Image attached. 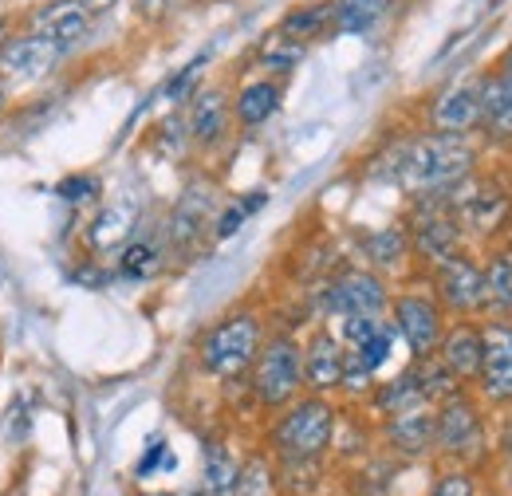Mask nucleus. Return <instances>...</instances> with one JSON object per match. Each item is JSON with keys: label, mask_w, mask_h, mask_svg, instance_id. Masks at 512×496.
<instances>
[{"label": "nucleus", "mask_w": 512, "mask_h": 496, "mask_svg": "<svg viewBox=\"0 0 512 496\" xmlns=\"http://www.w3.org/2000/svg\"><path fill=\"white\" fill-rule=\"evenodd\" d=\"M264 205V193H256V197H245V201H233V205H225L217 217H213V237L217 241H225V237H233L245 221H249V213Z\"/></svg>", "instance_id": "7c9ffc66"}, {"label": "nucleus", "mask_w": 512, "mask_h": 496, "mask_svg": "<svg viewBox=\"0 0 512 496\" xmlns=\"http://www.w3.org/2000/svg\"><path fill=\"white\" fill-rule=\"evenodd\" d=\"M383 445L402 461H422L434 453V406H414L383 418Z\"/></svg>", "instance_id": "f3484780"}, {"label": "nucleus", "mask_w": 512, "mask_h": 496, "mask_svg": "<svg viewBox=\"0 0 512 496\" xmlns=\"http://www.w3.org/2000/svg\"><path fill=\"white\" fill-rule=\"evenodd\" d=\"M363 256L371 264V272H398L410 264V237H406V225H386V229H375L363 237Z\"/></svg>", "instance_id": "b1692460"}, {"label": "nucleus", "mask_w": 512, "mask_h": 496, "mask_svg": "<svg viewBox=\"0 0 512 496\" xmlns=\"http://www.w3.org/2000/svg\"><path fill=\"white\" fill-rule=\"evenodd\" d=\"M304 52H308V44H300V40H288L284 32H268L264 36V44H260V52H256V67L264 71V75H288L292 67H300L304 60Z\"/></svg>", "instance_id": "cd10ccee"}, {"label": "nucleus", "mask_w": 512, "mask_h": 496, "mask_svg": "<svg viewBox=\"0 0 512 496\" xmlns=\"http://www.w3.org/2000/svg\"><path fill=\"white\" fill-rule=\"evenodd\" d=\"M174 4H178V0H134V8H138L142 20H162V16L174 12Z\"/></svg>", "instance_id": "f704fd0d"}, {"label": "nucleus", "mask_w": 512, "mask_h": 496, "mask_svg": "<svg viewBox=\"0 0 512 496\" xmlns=\"http://www.w3.org/2000/svg\"><path fill=\"white\" fill-rule=\"evenodd\" d=\"M205 63H209V52L205 56H197V60H190L170 83H166V99L170 103H186L193 91H197V79H201V71H205Z\"/></svg>", "instance_id": "473e14b6"}, {"label": "nucleus", "mask_w": 512, "mask_h": 496, "mask_svg": "<svg viewBox=\"0 0 512 496\" xmlns=\"http://www.w3.org/2000/svg\"><path fill=\"white\" fill-rule=\"evenodd\" d=\"M485 406L477 394L457 390L453 398L434 406V453L446 461V465H477L481 453H485Z\"/></svg>", "instance_id": "20e7f679"}, {"label": "nucleus", "mask_w": 512, "mask_h": 496, "mask_svg": "<svg viewBox=\"0 0 512 496\" xmlns=\"http://www.w3.org/2000/svg\"><path fill=\"white\" fill-rule=\"evenodd\" d=\"M253 398L264 410H284L304 394V367H300V339L292 335H268L253 371H249Z\"/></svg>", "instance_id": "423d86ee"}, {"label": "nucleus", "mask_w": 512, "mask_h": 496, "mask_svg": "<svg viewBox=\"0 0 512 496\" xmlns=\"http://www.w3.org/2000/svg\"><path fill=\"white\" fill-rule=\"evenodd\" d=\"M0 16H4V12H0Z\"/></svg>", "instance_id": "a19ab883"}, {"label": "nucleus", "mask_w": 512, "mask_h": 496, "mask_svg": "<svg viewBox=\"0 0 512 496\" xmlns=\"http://www.w3.org/2000/svg\"><path fill=\"white\" fill-rule=\"evenodd\" d=\"M481 126V75L457 79L430 103V130L442 134H473Z\"/></svg>", "instance_id": "2eb2a0df"}, {"label": "nucleus", "mask_w": 512, "mask_h": 496, "mask_svg": "<svg viewBox=\"0 0 512 496\" xmlns=\"http://www.w3.org/2000/svg\"><path fill=\"white\" fill-rule=\"evenodd\" d=\"M166 264V248L150 237H134L123 245V256H119V272L127 280H154Z\"/></svg>", "instance_id": "c85d7f7f"}, {"label": "nucleus", "mask_w": 512, "mask_h": 496, "mask_svg": "<svg viewBox=\"0 0 512 496\" xmlns=\"http://www.w3.org/2000/svg\"><path fill=\"white\" fill-rule=\"evenodd\" d=\"M383 327H386V315H343L335 335L343 339V347H359V343H367Z\"/></svg>", "instance_id": "2f4dec72"}, {"label": "nucleus", "mask_w": 512, "mask_h": 496, "mask_svg": "<svg viewBox=\"0 0 512 496\" xmlns=\"http://www.w3.org/2000/svg\"><path fill=\"white\" fill-rule=\"evenodd\" d=\"M481 371L473 378L481 406L509 410L512 406V319H485L481 323Z\"/></svg>", "instance_id": "9d476101"}, {"label": "nucleus", "mask_w": 512, "mask_h": 496, "mask_svg": "<svg viewBox=\"0 0 512 496\" xmlns=\"http://www.w3.org/2000/svg\"><path fill=\"white\" fill-rule=\"evenodd\" d=\"M493 142L509 146L512 142V83L505 71H489L481 75V126Z\"/></svg>", "instance_id": "aec40b11"}, {"label": "nucleus", "mask_w": 512, "mask_h": 496, "mask_svg": "<svg viewBox=\"0 0 512 496\" xmlns=\"http://www.w3.org/2000/svg\"><path fill=\"white\" fill-rule=\"evenodd\" d=\"M473 170H477V146L469 134L426 130V134L398 142L375 166V178L394 182L410 197H430V193H446L457 182H465Z\"/></svg>", "instance_id": "f257e3e1"}, {"label": "nucleus", "mask_w": 512, "mask_h": 496, "mask_svg": "<svg viewBox=\"0 0 512 496\" xmlns=\"http://www.w3.org/2000/svg\"><path fill=\"white\" fill-rule=\"evenodd\" d=\"M390 308V288L379 272L371 268H347L339 276H331V284L323 288V311L331 319L343 315H386Z\"/></svg>", "instance_id": "9b49d317"}, {"label": "nucleus", "mask_w": 512, "mask_h": 496, "mask_svg": "<svg viewBox=\"0 0 512 496\" xmlns=\"http://www.w3.org/2000/svg\"><path fill=\"white\" fill-rule=\"evenodd\" d=\"M426 496H481V481L469 465H446Z\"/></svg>", "instance_id": "c756f323"}, {"label": "nucleus", "mask_w": 512, "mask_h": 496, "mask_svg": "<svg viewBox=\"0 0 512 496\" xmlns=\"http://www.w3.org/2000/svg\"><path fill=\"white\" fill-rule=\"evenodd\" d=\"M12 36V20L8 16H0V48H4V40Z\"/></svg>", "instance_id": "4c0bfd02"}, {"label": "nucleus", "mask_w": 512, "mask_h": 496, "mask_svg": "<svg viewBox=\"0 0 512 496\" xmlns=\"http://www.w3.org/2000/svg\"><path fill=\"white\" fill-rule=\"evenodd\" d=\"M394 0H331V32L367 36L390 16Z\"/></svg>", "instance_id": "393cba45"}, {"label": "nucleus", "mask_w": 512, "mask_h": 496, "mask_svg": "<svg viewBox=\"0 0 512 496\" xmlns=\"http://www.w3.org/2000/svg\"><path fill=\"white\" fill-rule=\"evenodd\" d=\"M217 201H213V189H201V186H190L182 193V201L174 205V213H170V245L174 248H193L209 229H213V217H217V209H213Z\"/></svg>", "instance_id": "6ab92c4d"}, {"label": "nucleus", "mask_w": 512, "mask_h": 496, "mask_svg": "<svg viewBox=\"0 0 512 496\" xmlns=\"http://www.w3.org/2000/svg\"><path fill=\"white\" fill-rule=\"evenodd\" d=\"M386 315H390L394 335L406 343L410 359H430V355H438V343H442V335H446L449 319L434 292H414V288H406V292L390 296Z\"/></svg>", "instance_id": "6e6552de"}, {"label": "nucleus", "mask_w": 512, "mask_h": 496, "mask_svg": "<svg viewBox=\"0 0 512 496\" xmlns=\"http://www.w3.org/2000/svg\"><path fill=\"white\" fill-rule=\"evenodd\" d=\"M79 4H87V8L95 12V16H103V12H111V8L119 4V0H79Z\"/></svg>", "instance_id": "c9c22d12"}, {"label": "nucleus", "mask_w": 512, "mask_h": 496, "mask_svg": "<svg viewBox=\"0 0 512 496\" xmlns=\"http://www.w3.org/2000/svg\"><path fill=\"white\" fill-rule=\"evenodd\" d=\"M24 32H36L44 40H52L56 48H64L67 56L75 48H83L95 32V12L79 0H40L36 8H28L24 16Z\"/></svg>", "instance_id": "f8f14e48"}, {"label": "nucleus", "mask_w": 512, "mask_h": 496, "mask_svg": "<svg viewBox=\"0 0 512 496\" xmlns=\"http://www.w3.org/2000/svg\"><path fill=\"white\" fill-rule=\"evenodd\" d=\"M142 496H174V493H142Z\"/></svg>", "instance_id": "ea45409f"}, {"label": "nucleus", "mask_w": 512, "mask_h": 496, "mask_svg": "<svg viewBox=\"0 0 512 496\" xmlns=\"http://www.w3.org/2000/svg\"><path fill=\"white\" fill-rule=\"evenodd\" d=\"M107 233H111V245H123V237L130 233V217L123 213V209H107V213L95 221V229H91V241H95V248H103Z\"/></svg>", "instance_id": "72a5a7b5"}, {"label": "nucleus", "mask_w": 512, "mask_h": 496, "mask_svg": "<svg viewBox=\"0 0 512 496\" xmlns=\"http://www.w3.org/2000/svg\"><path fill=\"white\" fill-rule=\"evenodd\" d=\"M343 359L347 347L331 327H316L300 343V367H304V394H335L343 382Z\"/></svg>", "instance_id": "4468645a"}, {"label": "nucleus", "mask_w": 512, "mask_h": 496, "mask_svg": "<svg viewBox=\"0 0 512 496\" xmlns=\"http://www.w3.org/2000/svg\"><path fill=\"white\" fill-rule=\"evenodd\" d=\"M485 280V319H512V248L497 245L481 260Z\"/></svg>", "instance_id": "4be33fe9"}, {"label": "nucleus", "mask_w": 512, "mask_h": 496, "mask_svg": "<svg viewBox=\"0 0 512 496\" xmlns=\"http://www.w3.org/2000/svg\"><path fill=\"white\" fill-rule=\"evenodd\" d=\"M367 398H371V410H375L379 418L414 410V406H430L426 394H422V382H418L414 363H410L406 371H398L394 378H386V382H375V390H371Z\"/></svg>", "instance_id": "5701e85b"}, {"label": "nucleus", "mask_w": 512, "mask_h": 496, "mask_svg": "<svg viewBox=\"0 0 512 496\" xmlns=\"http://www.w3.org/2000/svg\"><path fill=\"white\" fill-rule=\"evenodd\" d=\"M430 288H434V296H438L442 311L453 315V319H477V315H485L481 260L469 256L465 248L430 268Z\"/></svg>", "instance_id": "1a4fd4ad"}, {"label": "nucleus", "mask_w": 512, "mask_h": 496, "mask_svg": "<svg viewBox=\"0 0 512 496\" xmlns=\"http://www.w3.org/2000/svg\"><path fill=\"white\" fill-rule=\"evenodd\" d=\"M8 103H12V87L0 79V119H4V111H8Z\"/></svg>", "instance_id": "e433bc0d"}, {"label": "nucleus", "mask_w": 512, "mask_h": 496, "mask_svg": "<svg viewBox=\"0 0 512 496\" xmlns=\"http://www.w3.org/2000/svg\"><path fill=\"white\" fill-rule=\"evenodd\" d=\"M67 60L64 48H56L52 40L36 36V32H12L0 48V79L12 87V83H36L44 75H52L60 63Z\"/></svg>", "instance_id": "ddd939ff"}, {"label": "nucleus", "mask_w": 512, "mask_h": 496, "mask_svg": "<svg viewBox=\"0 0 512 496\" xmlns=\"http://www.w3.org/2000/svg\"><path fill=\"white\" fill-rule=\"evenodd\" d=\"M406 237H410V252H414L426 268L442 264V260H449L453 252L465 248V233H461L457 217L449 213V205L442 193L414 197L410 217H406Z\"/></svg>", "instance_id": "0eeeda50"}, {"label": "nucleus", "mask_w": 512, "mask_h": 496, "mask_svg": "<svg viewBox=\"0 0 512 496\" xmlns=\"http://www.w3.org/2000/svg\"><path fill=\"white\" fill-rule=\"evenodd\" d=\"M501 71H505V79H509V83H512V52H509V56H505V67H501Z\"/></svg>", "instance_id": "58836bf2"}, {"label": "nucleus", "mask_w": 512, "mask_h": 496, "mask_svg": "<svg viewBox=\"0 0 512 496\" xmlns=\"http://www.w3.org/2000/svg\"><path fill=\"white\" fill-rule=\"evenodd\" d=\"M442 197H446L449 213L457 217V225H461L465 237L489 241V237H497V233L509 229L512 193L501 186V182H493V178L469 174L465 182H457L453 189H446Z\"/></svg>", "instance_id": "39448f33"}, {"label": "nucleus", "mask_w": 512, "mask_h": 496, "mask_svg": "<svg viewBox=\"0 0 512 496\" xmlns=\"http://www.w3.org/2000/svg\"><path fill=\"white\" fill-rule=\"evenodd\" d=\"M237 481H241L237 457L221 441H209L205 445V469H201V496H237Z\"/></svg>", "instance_id": "a878e982"}, {"label": "nucleus", "mask_w": 512, "mask_h": 496, "mask_svg": "<svg viewBox=\"0 0 512 496\" xmlns=\"http://www.w3.org/2000/svg\"><path fill=\"white\" fill-rule=\"evenodd\" d=\"M276 32H284L288 40H300V44H312V40H323L331 36V0H316V4H300L292 8Z\"/></svg>", "instance_id": "bb28decb"}, {"label": "nucleus", "mask_w": 512, "mask_h": 496, "mask_svg": "<svg viewBox=\"0 0 512 496\" xmlns=\"http://www.w3.org/2000/svg\"><path fill=\"white\" fill-rule=\"evenodd\" d=\"M264 339H268L264 319L256 311H233L205 331V339L197 343V359H201L205 374H213L221 382H237L253 371Z\"/></svg>", "instance_id": "7ed1b4c3"}, {"label": "nucleus", "mask_w": 512, "mask_h": 496, "mask_svg": "<svg viewBox=\"0 0 512 496\" xmlns=\"http://www.w3.org/2000/svg\"><path fill=\"white\" fill-rule=\"evenodd\" d=\"M186 119V134H190L193 146L201 150H213L229 138V126H233V103L221 87H201L190 95V111L182 115Z\"/></svg>", "instance_id": "dca6fc26"}, {"label": "nucleus", "mask_w": 512, "mask_h": 496, "mask_svg": "<svg viewBox=\"0 0 512 496\" xmlns=\"http://www.w3.org/2000/svg\"><path fill=\"white\" fill-rule=\"evenodd\" d=\"M280 99H284V91H280V83H276L272 75H260V79L241 83L237 95L229 99V103H233V123L245 126V130L264 126L280 111Z\"/></svg>", "instance_id": "412c9836"}, {"label": "nucleus", "mask_w": 512, "mask_h": 496, "mask_svg": "<svg viewBox=\"0 0 512 496\" xmlns=\"http://www.w3.org/2000/svg\"><path fill=\"white\" fill-rule=\"evenodd\" d=\"M481 351H485L481 323H473V319H453V323H446V335H442V343H438V359H442L465 386L481 371Z\"/></svg>", "instance_id": "a211bd4d"}, {"label": "nucleus", "mask_w": 512, "mask_h": 496, "mask_svg": "<svg viewBox=\"0 0 512 496\" xmlns=\"http://www.w3.org/2000/svg\"><path fill=\"white\" fill-rule=\"evenodd\" d=\"M339 410L323 394H300L280 410V418L268 430V449L284 469L296 465H320L335 445Z\"/></svg>", "instance_id": "f03ea898"}]
</instances>
